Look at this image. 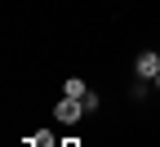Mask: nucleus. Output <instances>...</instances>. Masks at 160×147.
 <instances>
[{
	"mask_svg": "<svg viewBox=\"0 0 160 147\" xmlns=\"http://www.w3.org/2000/svg\"><path fill=\"white\" fill-rule=\"evenodd\" d=\"M133 71H138V80H156V76H160V54H156V49H142L138 62H133Z\"/></svg>",
	"mask_w": 160,
	"mask_h": 147,
	"instance_id": "nucleus-1",
	"label": "nucleus"
},
{
	"mask_svg": "<svg viewBox=\"0 0 160 147\" xmlns=\"http://www.w3.org/2000/svg\"><path fill=\"white\" fill-rule=\"evenodd\" d=\"M53 116L62 120V125H76L80 116H85V102H80V98H67V94H62V102L53 107Z\"/></svg>",
	"mask_w": 160,
	"mask_h": 147,
	"instance_id": "nucleus-2",
	"label": "nucleus"
},
{
	"mask_svg": "<svg viewBox=\"0 0 160 147\" xmlns=\"http://www.w3.org/2000/svg\"><path fill=\"white\" fill-rule=\"evenodd\" d=\"M62 94H67V98H85V94H89V85H85V80H80V76H67V85H62Z\"/></svg>",
	"mask_w": 160,
	"mask_h": 147,
	"instance_id": "nucleus-3",
	"label": "nucleus"
},
{
	"mask_svg": "<svg viewBox=\"0 0 160 147\" xmlns=\"http://www.w3.org/2000/svg\"><path fill=\"white\" fill-rule=\"evenodd\" d=\"M80 102H85V116H89V112H98V94H93V89H89L85 98H80Z\"/></svg>",
	"mask_w": 160,
	"mask_h": 147,
	"instance_id": "nucleus-4",
	"label": "nucleus"
},
{
	"mask_svg": "<svg viewBox=\"0 0 160 147\" xmlns=\"http://www.w3.org/2000/svg\"><path fill=\"white\" fill-rule=\"evenodd\" d=\"M62 147H80V138H62Z\"/></svg>",
	"mask_w": 160,
	"mask_h": 147,
	"instance_id": "nucleus-5",
	"label": "nucleus"
},
{
	"mask_svg": "<svg viewBox=\"0 0 160 147\" xmlns=\"http://www.w3.org/2000/svg\"><path fill=\"white\" fill-rule=\"evenodd\" d=\"M156 89H160V76H156Z\"/></svg>",
	"mask_w": 160,
	"mask_h": 147,
	"instance_id": "nucleus-6",
	"label": "nucleus"
}]
</instances>
